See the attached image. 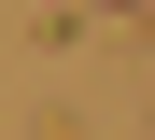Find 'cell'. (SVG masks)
I'll return each mask as SVG.
<instances>
[{
    "mask_svg": "<svg viewBox=\"0 0 155 140\" xmlns=\"http://www.w3.org/2000/svg\"><path fill=\"white\" fill-rule=\"evenodd\" d=\"M99 14H127V28H155V0H99Z\"/></svg>",
    "mask_w": 155,
    "mask_h": 140,
    "instance_id": "cell-1",
    "label": "cell"
}]
</instances>
